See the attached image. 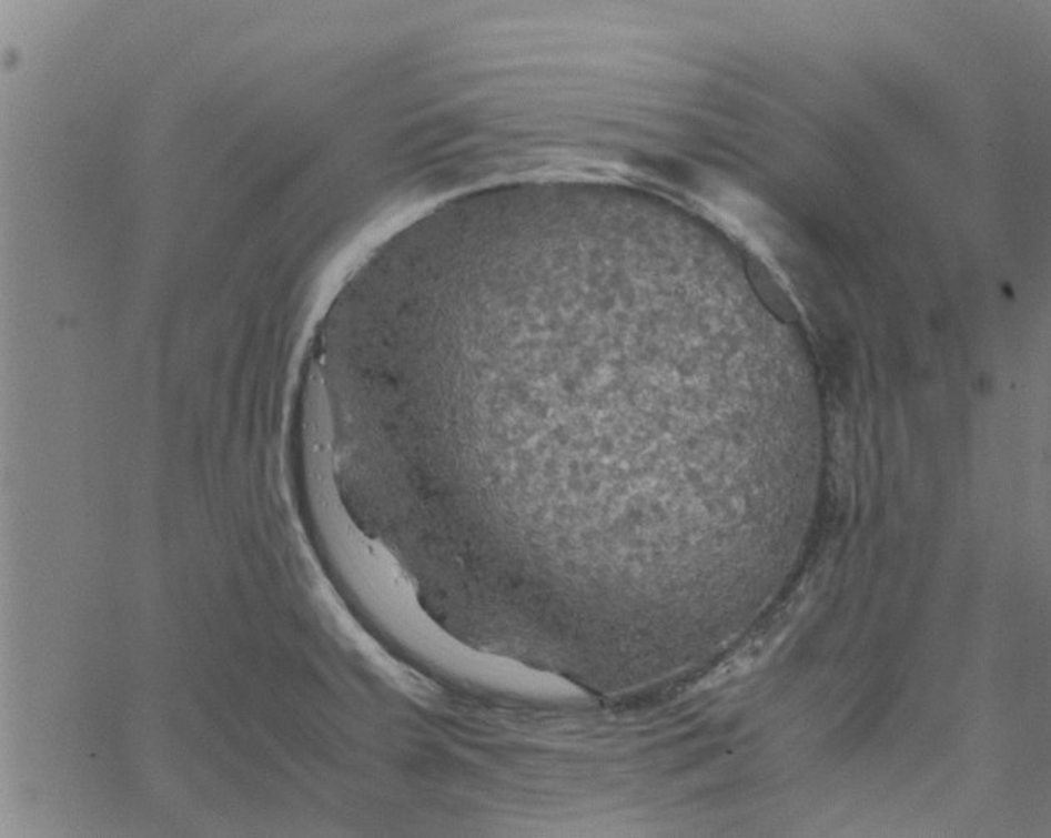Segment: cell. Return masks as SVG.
I'll use <instances>...</instances> for the list:
<instances>
[{
	"label": "cell",
	"instance_id": "6da1fadb",
	"mask_svg": "<svg viewBox=\"0 0 1051 838\" xmlns=\"http://www.w3.org/2000/svg\"><path fill=\"white\" fill-rule=\"evenodd\" d=\"M746 272L747 276H749V282L752 283L754 290H756L759 299L762 300L764 305L770 310V313L777 316L780 322H796L797 316H799L796 305L790 302L787 293L780 289L779 283L770 275L769 270H767L759 260L749 259L746 262Z\"/></svg>",
	"mask_w": 1051,
	"mask_h": 838
}]
</instances>
